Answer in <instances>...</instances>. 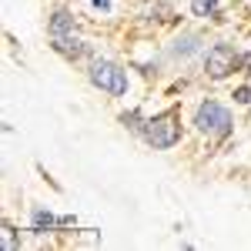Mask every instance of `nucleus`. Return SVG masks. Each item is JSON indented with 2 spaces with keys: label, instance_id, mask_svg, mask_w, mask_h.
I'll return each mask as SVG.
<instances>
[{
  "label": "nucleus",
  "instance_id": "nucleus-3",
  "mask_svg": "<svg viewBox=\"0 0 251 251\" xmlns=\"http://www.w3.org/2000/svg\"><path fill=\"white\" fill-rule=\"evenodd\" d=\"M144 141L157 148V151H168L181 141V114L177 111H161V114L148 117V127H144Z\"/></svg>",
  "mask_w": 251,
  "mask_h": 251
},
{
  "label": "nucleus",
  "instance_id": "nucleus-1",
  "mask_svg": "<svg viewBox=\"0 0 251 251\" xmlns=\"http://www.w3.org/2000/svg\"><path fill=\"white\" fill-rule=\"evenodd\" d=\"M194 127L204 137H211V141H221V137L231 134L234 117L221 100H211V97H208V100H201L198 111H194Z\"/></svg>",
  "mask_w": 251,
  "mask_h": 251
},
{
  "label": "nucleus",
  "instance_id": "nucleus-11",
  "mask_svg": "<svg viewBox=\"0 0 251 251\" xmlns=\"http://www.w3.org/2000/svg\"><path fill=\"white\" fill-rule=\"evenodd\" d=\"M3 248H7V251H17L20 248V245H17V234H14L10 225H3Z\"/></svg>",
  "mask_w": 251,
  "mask_h": 251
},
{
  "label": "nucleus",
  "instance_id": "nucleus-9",
  "mask_svg": "<svg viewBox=\"0 0 251 251\" xmlns=\"http://www.w3.org/2000/svg\"><path fill=\"white\" fill-rule=\"evenodd\" d=\"M201 44H198V37H177L174 40V47H171V54L174 57H188V54H194Z\"/></svg>",
  "mask_w": 251,
  "mask_h": 251
},
{
  "label": "nucleus",
  "instance_id": "nucleus-10",
  "mask_svg": "<svg viewBox=\"0 0 251 251\" xmlns=\"http://www.w3.org/2000/svg\"><path fill=\"white\" fill-rule=\"evenodd\" d=\"M194 17H218V0H191Z\"/></svg>",
  "mask_w": 251,
  "mask_h": 251
},
{
  "label": "nucleus",
  "instance_id": "nucleus-8",
  "mask_svg": "<svg viewBox=\"0 0 251 251\" xmlns=\"http://www.w3.org/2000/svg\"><path fill=\"white\" fill-rule=\"evenodd\" d=\"M121 124H124L131 134H141V137H144V127H148V121L141 117V111H124V114H121Z\"/></svg>",
  "mask_w": 251,
  "mask_h": 251
},
{
  "label": "nucleus",
  "instance_id": "nucleus-5",
  "mask_svg": "<svg viewBox=\"0 0 251 251\" xmlns=\"http://www.w3.org/2000/svg\"><path fill=\"white\" fill-rule=\"evenodd\" d=\"M50 47L67 60H80L87 50H91V47H87L84 40H77L74 34H50Z\"/></svg>",
  "mask_w": 251,
  "mask_h": 251
},
{
  "label": "nucleus",
  "instance_id": "nucleus-12",
  "mask_svg": "<svg viewBox=\"0 0 251 251\" xmlns=\"http://www.w3.org/2000/svg\"><path fill=\"white\" fill-rule=\"evenodd\" d=\"M234 104H251V87H238L234 91Z\"/></svg>",
  "mask_w": 251,
  "mask_h": 251
},
{
  "label": "nucleus",
  "instance_id": "nucleus-4",
  "mask_svg": "<svg viewBox=\"0 0 251 251\" xmlns=\"http://www.w3.org/2000/svg\"><path fill=\"white\" fill-rule=\"evenodd\" d=\"M238 60H241V54L234 50L231 44H214L204 54V74L211 80H225L228 74L238 71Z\"/></svg>",
  "mask_w": 251,
  "mask_h": 251
},
{
  "label": "nucleus",
  "instance_id": "nucleus-6",
  "mask_svg": "<svg viewBox=\"0 0 251 251\" xmlns=\"http://www.w3.org/2000/svg\"><path fill=\"white\" fill-rule=\"evenodd\" d=\"M47 30H50V34H74V17H71L67 10H54Z\"/></svg>",
  "mask_w": 251,
  "mask_h": 251
},
{
  "label": "nucleus",
  "instance_id": "nucleus-7",
  "mask_svg": "<svg viewBox=\"0 0 251 251\" xmlns=\"http://www.w3.org/2000/svg\"><path fill=\"white\" fill-rule=\"evenodd\" d=\"M30 225H34V231L44 234V231H50L54 225H60V218H54L50 211H44V208H34V214H30Z\"/></svg>",
  "mask_w": 251,
  "mask_h": 251
},
{
  "label": "nucleus",
  "instance_id": "nucleus-13",
  "mask_svg": "<svg viewBox=\"0 0 251 251\" xmlns=\"http://www.w3.org/2000/svg\"><path fill=\"white\" fill-rule=\"evenodd\" d=\"M238 71L251 74V50H248V54H241V60H238Z\"/></svg>",
  "mask_w": 251,
  "mask_h": 251
},
{
  "label": "nucleus",
  "instance_id": "nucleus-2",
  "mask_svg": "<svg viewBox=\"0 0 251 251\" xmlns=\"http://www.w3.org/2000/svg\"><path fill=\"white\" fill-rule=\"evenodd\" d=\"M87 77H91V84H94L97 91H104V94H111V97H124V94H127V87H131L127 71H124L121 64H114V60H104V57L91 60Z\"/></svg>",
  "mask_w": 251,
  "mask_h": 251
}]
</instances>
